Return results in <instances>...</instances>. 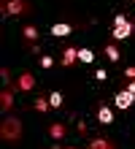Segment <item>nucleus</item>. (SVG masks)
<instances>
[{"mask_svg":"<svg viewBox=\"0 0 135 149\" xmlns=\"http://www.w3.org/2000/svg\"><path fill=\"white\" fill-rule=\"evenodd\" d=\"M19 136H22V122L19 119H3V125H0V138H3V141H16Z\"/></svg>","mask_w":135,"mask_h":149,"instance_id":"nucleus-1","label":"nucleus"},{"mask_svg":"<svg viewBox=\"0 0 135 149\" xmlns=\"http://www.w3.org/2000/svg\"><path fill=\"white\" fill-rule=\"evenodd\" d=\"M130 33H132V24L119 14V16L114 19V33H111V36H114L116 41H124V38H130Z\"/></svg>","mask_w":135,"mask_h":149,"instance_id":"nucleus-2","label":"nucleus"},{"mask_svg":"<svg viewBox=\"0 0 135 149\" xmlns=\"http://www.w3.org/2000/svg\"><path fill=\"white\" fill-rule=\"evenodd\" d=\"M132 100H135V95H132L130 90H122V92H119V95L114 98V106L124 111V109H130V106H132Z\"/></svg>","mask_w":135,"mask_h":149,"instance_id":"nucleus-3","label":"nucleus"},{"mask_svg":"<svg viewBox=\"0 0 135 149\" xmlns=\"http://www.w3.org/2000/svg\"><path fill=\"white\" fill-rule=\"evenodd\" d=\"M70 33L73 30H70V24H65V22H57L51 27V36H57V38H65V36H70Z\"/></svg>","mask_w":135,"mask_h":149,"instance_id":"nucleus-4","label":"nucleus"},{"mask_svg":"<svg viewBox=\"0 0 135 149\" xmlns=\"http://www.w3.org/2000/svg\"><path fill=\"white\" fill-rule=\"evenodd\" d=\"M97 119H100L103 125H111V122H114V111L108 109V106H100V111H97Z\"/></svg>","mask_w":135,"mask_h":149,"instance_id":"nucleus-5","label":"nucleus"},{"mask_svg":"<svg viewBox=\"0 0 135 149\" xmlns=\"http://www.w3.org/2000/svg\"><path fill=\"white\" fill-rule=\"evenodd\" d=\"M78 60V49H65L62 52V65H73Z\"/></svg>","mask_w":135,"mask_h":149,"instance_id":"nucleus-6","label":"nucleus"},{"mask_svg":"<svg viewBox=\"0 0 135 149\" xmlns=\"http://www.w3.org/2000/svg\"><path fill=\"white\" fill-rule=\"evenodd\" d=\"M24 11V3L22 0H11V3L6 6V14H22Z\"/></svg>","mask_w":135,"mask_h":149,"instance_id":"nucleus-7","label":"nucleus"},{"mask_svg":"<svg viewBox=\"0 0 135 149\" xmlns=\"http://www.w3.org/2000/svg\"><path fill=\"white\" fill-rule=\"evenodd\" d=\"M35 87V79L30 76V73H24L22 79H19V90H33Z\"/></svg>","mask_w":135,"mask_h":149,"instance_id":"nucleus-8","label":"nucleus"},{"mask_svg":"<svg viewBox=\"0 0 135 149\" xmlns=\"http://www.w3.org/2000/svg\"><path fill=\"white\" fill-rule=\"evenodd\" d=\"M78 60L81 63H95V52L92 49H78Z\"/></svg>","mask_w":135,"mask_h":149,"instance_id":"nucleus-9","label":"nucleus"},{"mask_svg":"<svg viewBox=\"0 0 135 149\" xmlns=\"http://www.w3.org/2000/svg\"><path fill=\"white\" fill-rule=\"evenodd\" d=\"M105 57L111 60V63H116V60H119V49L116 46H105Z\"/></svg>","mask_w":135,"mask_h":149,"instance_id":"nucleus-10","label":"nucleus"},{"mask_svg":"<svg viewBox=\"0 0 135 149\" xmlns=\"http://www.w3.org/2000/svg\"><path fill=\"white\" fill-rule=\"evenodd\" d=\"M62 136H65V125H60V122L51 125V138H62Z\"/></svg>","mask_w":135,"mask_h":149,"instance_id":"nucleus-11","label":"nucleus"},{"mask_svg":"<svg viewBox=\"0 0 135 149\" xmlns=\"http://www.w3.org/2000/svg\"><path fill=\"white\" fill-rule=\"evenodd\" d=\"M49 103H51L54 109H60V106H62V95H60V92H51V95H49Z\"/></svg>","mask_w":135,"mask_h":149,"instance_id":"nucleus-12","label":"nucleus"},{"mask_svg":"<svg viewBox=\"0 0 135 149\" xmlns=\"http://www.w3.org/2000/svg\"><path fill=\"white\" fill-rule=\"evenodd\" d=\"M92 149H111V144H108L105 138H95V141H92Z\"/></svg>","mask_w":135,"mask_h":149,"instance_id":"nucleus-13","label":"nucleus"},{"mask_svg":"<svg viewBox=\"0 0 135 149\" xmlns=\"http://www.w3.org/2000/svg\"><path fill=\"white\" fill-rule=\"evenodd\" d=\"M35 36H38V30H35V27H24V38L27 41H35Z\"/></svg>","mask_w":135,"mask_h":149,"instance_id":"nucleus-14","label":"nucleus"},{"mask_svg":"<svg viewBox=\"0 0 135 149\" xmlns=\"http://www.w3.org/2000/svg\"><path fill=\"white\" fill-rule=\"evenodd\" d=\"M0 98H3V100H0V103H3V109H11V92H3Z\"/></svg>","mask_w":135,"mask_h":149,"instance_id":"nucleus-15","label":"nucleus"},{"mask_svg":"<svg viewBox=\"0 0 135 149\" xmlns=\"http://www.w3.org/2000/svg\"><path fill=\"white\" fill-rule=\"evenodd\" d=\"M49 106H51V103H49V100H43V98H41V100H35V109H38V111H46Z\"/></svg>","mask_w":135,"mask_h":149,"instance_id":"nucleus-16","label":"nucleus"},{"mask_svg":"<svg viewBox=\"0 0 135 149\" xmlns=\"http://www.w3.org/2000/svg\"><path fill=\"white\" fill-rule=\"evenodd\" d=\"M95 79H97V81H105V79H108V73L103 71V68H97V71H95Z\"/></svg>","mask_w":135,"mask_h":149,"instance_id":"nucleus-17","label":"nucleus"},{"mask_svg":"<svg viewBox=\"0 0 135 149\" xmlns=\"http://www.w3.org/2000/svg\"><path fill=\"white\" fill-rule=\"evenodd\" d=\"M41 65H43V68H51L54 60H51V57H41Z\"/></svg>","mask_w":135,"mask_h":149,"instance_id":"nucleus-18","label":"nucleus"},{"mask_svg":"<svg viewBox=\"0 0 135 149\" xmlns=\"http://www.w3.org/2000/svg\"><path fill=\"white\" fill-rule=\"evenodd\" d=\"M124 76H127L130 81H132V79H135V68H127V71H124Z\"/></svg>","mask_w":135,"mask_h":149,"instance_id":"nucleus-19","label":"nucleus"},{"mask_svg":"<svg viewBox=\"0 0 135 149\" xmlns=\"http://www.w3.org/2000/svg\"><path fill=\"white\" fill-rule=\"evenodd\" d=\"M127 90H130V92L135 95V79H132V81H130V87H127Z\"/></svg>","mask_w":135,"mask_h":149,"instance_id":"nucleus-20","label":"nucleus"},{"mask_svg":"<svg viewBox=\"0 0 135 149\" xmlns=\"http://www.w3.org/2000/svg\"><path fill=\"white\" fill-rule=\"evenodd\" d=\"M57 149H60V146H57Z\"/></svg>","mask_w":135,"mask_h":149,"instance_id":"nucleus-21","label":"nucleus"}]
</instances>
